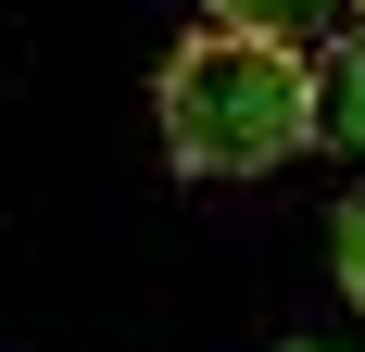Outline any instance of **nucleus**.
<instances>
[{"mask_svg": "<svg viewBox=\"0 0 365 352\" xmlns=\"http://www.w3.org/2000/svg\"><path fill=\"white\" fill-rule=\"evenodd\" d=\"M227 38H277V51H302V26H328L340 0H202Z\"/></svg>", "mask_w": 365, "mask_h": 352, "instance_id": "7ed1b4c3", "label": "nucleus"}, {"mask_svg": "<svg viewBox=\"0 0 365 352\" xmlns=\"http://www.w3.org/2000/svg\"><path fill=\"white\" fill-rule=\"evenodd\" d=\"M290 352H302V340H290Z\"/></svg>", "mask_w": 365, "mask_h": 352, "instance_id": "423d86ee", "label": "nucleus"}, {"mask_svg": "<svg viewBox=\"0 0 365 352\" xmlns=\"http://www.w3.org/2000/svg\"><path fill=\"white\" fill-rule=\"evenodd\" d=\"M151 126H164V164L177 176H277L315 139V63L277 51V38H227L202 26L177 63L151 76Z\"/></svg>", "mask_w": 365, "mask_h": 352, "instance_id": "f257e3e1", "label": "nucleus"}, {"mask_svg": "<svg viewBox=\"0 0 365 352\" xmlns=\"http://www.w3.org/2000/svg\"><path fill=\"white\" fill-rule=\"evenodd\" d=\"M328 252H340V289H353V302H365V189H353V202H340V227H328Z\"/></svg>", "mask_w": 365, "mask_h": 352, "instance_id": "20e7f679", "label": "nucleus"}, {"mask_svg": "<svg viewBox=\"0 0 365 352\" xmlns=\"http://www.w3.org/2000/svg\"><path fill=\"white\" fill-rule=\"evenodd\" d=\"M340 13H353V26H365V0H340Z\"/></svg>", "mask_w": 365, "mask_h": 352, "instance_id": "39448f33", "label": "nucleus"}, {"mask_svg": "<svg viewBox=\"0 0 365 352\" xmlns=\"http://www.w3.org/2000/svg\"><path fill=\"white\" fill-rule=\"evenodd\" d=\"M315 139L365 151V38H340L328 63H315Z\"/></svg>", "mask_w": 365, "mask_h": 352, "instance_id": "f03ea898", "label": "nucleus"}]
</instances>
